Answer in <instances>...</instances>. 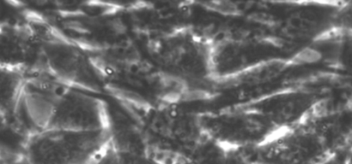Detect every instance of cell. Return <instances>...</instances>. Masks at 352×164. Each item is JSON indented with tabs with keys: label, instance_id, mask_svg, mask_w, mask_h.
<instances>
[{
	"label": "cell",
	"instance_id": "obj_1",
	"mask_svg": "<svg viewBox=\"0 0 352 164\" xmlns=\"http://www.w3.org/2000/svg\"><path fill=\"white\" fill-rule=\"evenodd\" d=\"M40 54L39 39L28 23H1L0 66L28 75L38 69Z\"/></svg>",
	"mask_w": 352,
	"mask_h": 164
},
{
	"label": "cell",
	"instance_id": "obj_2",
	"mask_svg": "<svg viewBox=\"0 0 352 164\" xmlns=\"http://www.w3.org/2000/svg\"><path fill=\"white\" fill-rule=\"evenodd\" d=\"M25 80L23 71L0 66V115L16 126Z\"/></svg>",
	"mask_w": 352,
	"mask_h": 164
},
{
	"label": "cell",
	"instance_id": "obj_3",
	"mask_svg": "<svg viewBox=\"0 0 352 164\" xmlns=\"http://www.w3.org/2000/svg\"><path fill=\"white\" fill-rule=\"evenodd\" d=\"M0 24H1V23H0Z\"/></svg>",
	"mask_w": 352,
	"mask_h": 164
}]
</instances>
